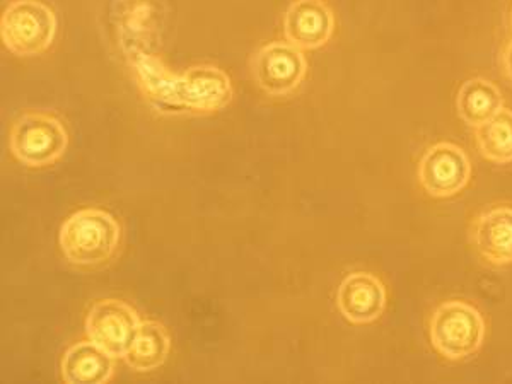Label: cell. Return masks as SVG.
<instances>
[{
	"mask_svg": "<svg viewBox=\"0 0 512 384\" xmlns=\"http://www.w3.org/2000/svg\"><path fill=\"white\" fill-rule=\"evenodd\" d=\"M120 241L122 226L106 210H77L60 227V248L67 262L76 267L103 265L117 253Z\"/></svg>",
	"mask_w": 512,
	"mask_h": 384,
	"instance_id": "cell-1",
	"label": "cell"
},
{
	"mask_svg": "<svg viewBox=\"0 0 512 384\" xmlns=\"http://www.w3.org/2000/svg\"><path fill=\"white\" fill-rule=\"evenodd\" d=\"M485 333L482 313L465 301H446L437 306L429 323L432 347L453 362L477 354L485 342Z\"/></svg>",
	"mask_w": 512,
	"mask_h": 384,
	"instance_id": "cell-2",
	"label": "cell"
},
{
	"mask_svg": "<svg viewBox=\"0 0 512 384\" xmlns=\"http://www.w3.org/2000/svg\"><path fill=\"white\" fill-rule=\"evenodd\" d=\"M69 146L64 122L47 111H28L14 122L9 135L12 156L28 168L57 163Z\"/></svg>",
	"mask_w": 512,
	"mask_h": 384,
	"instance_id": "cell-3",
	"label": "cell"
},
{
	"mask_svg": "<svg viewBox=\"0 0 512 384\" xmlns=\"http://www.w3.org/2000/svg\"><path fill=\"white\" fill-rule=\"evenodd\" d=\"M57 18L40 0H14L0 19V35L9 52L35 57L52 47Z\"/></svg>",
	"mask_w": 512,
	"mask_h": 384,
	"instance_id": "cell-4",
	"label": "cell"
},
{
	"mask_svg": "<svg viewBox=\"0 0 512 384\" xmlns=\"http://www.w3.org/2000/svg\"><path fill=\"white\" fill-rule=\"evenodd\" d=\"M251 72L258 88L270 96L294 93L308 72L303 52L291 43H268L251 59Z\"/></svg>",
	"mask_w": 512,
	"mask_h": 384,
	"instance_id": "cell-5",
	"label": "cell"
},
{
	"mask_svg": "<svg viewBox=\"0 0 512 384\" xmlns=\"http://www.w3.org/2000/svg\"><path fill=\"white\" fill-rule=\"evenodd\" d=\"M137 311L120 299H103L93 304L86 316L89 340L106 350L113 359H125L139 332Z\"/></svg>",
	"mask_w": 512,
	"mask_h": 384,
	"instance_id": "cell-6",
	"label": "cell"
},
{
	"mask_svg": "<svg viewBox=\"0 0 512 384\" xmlns=\"http://www.w3.org/2000/svg\"><path fill=\"white\" fill-rule=\"evenodd\" d=\"M470 178V159L461 147L451 142H439L420 159V185L431 197H453L468 185Z\"/></svg>",
	"mask_w": 512,
	"mask_h": 384,
	"instance_id": "cell-7",
	"label": "cell"
},
{
	"mask_svg": "<svg viewBox=\"0 0 512 384\" xmlns=\"http://www.w3.org/2000/svg\"><path fill=\"white\" fill-rule=\"evenodd\" d=\"M335 31V14L325 0H294L284 16V33L299 50L325 47Z\"/></svg>",
	"mask_w": 512,
	"mask_h": 384,
	"instance_id": "cell-8",
	"label": "cell"
},
{
	"mask_svg": "<svg viewBox=\"0 0 512 384\" xmlns=\"http://www.w3.org/2000/svg\"><path fill=\"white\" fill-rule=\"evenodd\" d=\"M337 304L350 323H373L386 308V287L376 275L352 272L338 286Z\"/></svg>",
	"mask_w": 512,
	"mask_h": 384,
	"instance_id": "cell-9",
	"label": "cell"
},
{
	"mask_svg": "<svg viewBox=\"0 0 512 384\" xmlns=\"http://www.w3.org/2000/svg\"><path fill=\"white\" fill-rule=\"evenodd\" d=\"M470 243L482 260L492 267L512 263V209L494 207L473 219Z\"/></svg>",
	"mask_w": 512,
	"mask_h": 384,
	"instance_id": "cell-10",
	"label": "cell"
},
{
	"mask_svg": "<svg viewBox=\"0 0 512 384\" xmlns=\"http://www.w3.org/2000/svg\"><path fill=\"white\" fill-rule=\"evenodd\" d=\"M106 350L93 340L72 345L62 359V379L69 384L108 383L115 373V364Z\"/></svg>",
	"mask_w": 512,
	"mask_h": 384,
	"instance_id": "cell-11",
	"label": "cell"
},
{
	"mask_svg": "<svg viewBox=\"0 0 512 384\" xmlns=\"http://www.w3.org/2000/svg\"><path fill=\"white\" fill-rule=\"evenodd\" d=\"M504 98L494 82L475 77L466 81L458 91L456 108L461 120L470 127H480L502 110Z\"/></svg>",
	"mask_w": 512,
	"mask_h": 384,
	"instance_id": "cell-12",
	"label": "cell"
},
{
	"mask_svg": "<svg viewBox=\"0 0 512 384\" xmlns=\"http://www.w3.org/2000/svg\"><path fill=\"white\" fill-rule=\"evenodd\" d=\"M171 350V338L166 328L158 321H142L134 344L125 355L130 369L137 373H151L163 366Z\"/></svg>",
	"mask_w": 512,
	"mask_h": 384,
	"instance_id": "cell-13",
	"label": "cell"
},
{
	"mask_svg": "<svg viewBox=\"0 0 512 384\" xmlns=\"http://www.w3.org/2000/svg\"><path fill=\"white\" fill-rule=\"evenodd\" d=\"M478 151L492 163H512V110L502 108L475 130Z\"/></svg>",
	"mask_w": 512,
	"mask_h": 384,
	"instance_id": "cell-14",
	"label": "cell"
},
{
	"mask_svg": "<svg viewBox=\"0 0 512 384\" xmlns=\"http://www.w3.org/2000/svg\"><path fill=\"white\" fill-rule=\"evenodd\" d=\"M502 69H504L507 79L512 81V40L502 50Z\"/></svg>",
	"mask_w": 512,
	"mask_h": 384,
	"instance_id": "cell-15",
	"label": "cell"
},
{
	"mask_svg": "<svg viewBox=\"0 0 512 384\" xmlns=\"http://www.w3.org/2000/svg\"><path fill=\"white\" fill-rule=\"evenodd\" d=\"M511 28H512V11H511Z\"/></svg>",
	"mask_w": 512,
	"mask_h": 384,
	"instance_id": "cell-16",
	"label": "cell"
}]
</instances>
